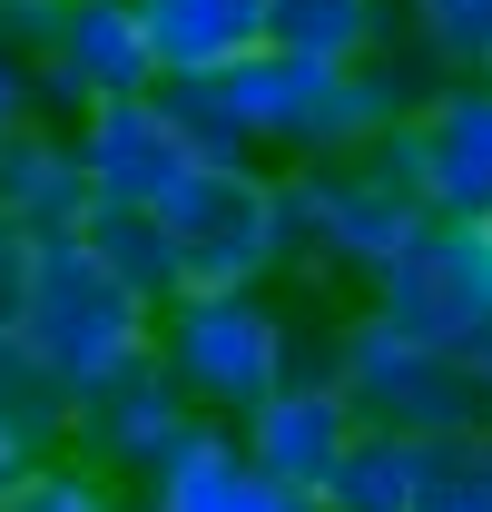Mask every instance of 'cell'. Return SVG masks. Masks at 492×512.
I'll return each instance as SVG.
<instances>
[{"label": "cell", "mask_w": 492, "mask_h": 512, "mask_svg": "<svg viewBox=\"0 0 492 512\" xmlns=\"http://www.w3.org/2000/svg\"><path fill=\"white\" fill-rule=\"evenodd\" d=\"M20 119H30V69H20L10 50H0V138H10Z\"/></svg>", "instance_id": "23"}, {"label": "cell", "mask_w": 492, "mask_h": 512, "mask_svg": "<svg viewBox=\"0 0 492 512\" xmlns=\"http://www.w3.org/2000/svg\"><path fill=\"white\" fill-rule=\"evenodd\" d=\"M473 355H483V384H492V335H483V345H473Z\"/></svg>", "instance_id": "25"}, {"label": "cell", "mask_w": 492, "mask_h": 512, "mask_svg": "<svg viewBox=\"0 0 492 512\" xmlns=\"http://www.w3.org/2000/svg\"><path fill=\"white\" fill-rule=\"evenodd\" d=\"M365 306L404 335H424V345H483L492 335V217H433L365 286Z\"/></svg>", "instance_id": "4"}, {"label": "cell", "mask_w": 492, "mask_h": 512, "mask_svg": "<svg viewBox=\"0 0 492 512\" xmlns=\"http://www.w3.org/2000/svg\"><path fill=\"white\" fill-rule=\"evenodd\" d=\"M0 414H10V424H30L40 444H60V434H69V394L50 384V365L30 355V335H20V325H0Z\"/></svg>", "instance_id": "19"}, {"label": "cell", "mask_w": 492, "mask_h": 512, "mask_svg": "<svg viewBox=\"0 0 492 512\" xmlns=\"http://www.w3.org/2000/svg\"><path fill=\"white\" fill-rule=\"evenodd\" d=\"M138 512H325V503L286 493V483L237 444V424H197V434L148 473V503Z\"/></svg>", "instance_id": "12"}, {"label": "cell", "mask_w": 492, "mask_h": 512, "mask_svg": "<svg viewBox=\"0 0 492 512\" xmlns=\"http://www.w3.org/2000/svg\"><path fill=\"white\" fill-rule=\"evenodd\" d=\"M355 434H365V414H355V394L335 375H286L256 414H237V444L256 453L286 493H306V503H325V483L345 473Z\"/></svg>", "instance_id": "9"}, {"label": "cell", "mask_w": 492, "mask_h": 512, "mask_svg": "<svg viewBox=\"0 0 492 512\" xmlns=\"http://www.w3.org/2000/svg\"><path fill=\"white\" fill-rule=\"evenodd\" d=\"M20 335H30V355L50 365V384H60L69 414H79L89 394H109L119 375H138V365L158 355V306H148L128 276H109L79 237H40V247H30Z\"/></svg>", "instance_id": "1"}, {"label": "cell", "mask_w": 492, "mask_h": 512, "mask_svg": "<svg viewBox=\"0 0 492 512\" xmlns=\"http://www.w3.org/2000/svg\"><path fill=\"white\" fill-rule=\"evenodd\" d=\"M394 40V0H266V50L296 60H365Z\"/></svg>", "instance_id": "16"}, {"label": "cell", "mask_w": 492, "mask_h": 512, "mask_svg": "<svg viewBox=\"0 0 492 512\" xmlns=\"http://www.w3.org/2000/svg\"><path fill=\"white\" fill-rule=\"evenodd\" d=\"M0 512H119V493H109L99 463H40Z\"/></svg>", "instance_id": "21"}, {"label": "cell", "mask_w": 492, "mask_h": 512, "mask_svg": "<svg viewBox=\"0 0 492 512\" xmlns=\"http://www.w3.org/2000/svg\"><path fill=\"white\" fill-rule=\"evenodd\" d=\"M10 30L40 40L30 99L99 109V99H128V89H168V79H158V50H148L138 0H40V10H20Z\"/></svg>", "instance_id": "5"}, {"label": "cell", "mask_w": 492, "mask_h": 512, "mask_svg": "<svg viewBox=\"0 0 492 512\" xmlns=\"http://www.w3.org/2000/svg\"><path fill=\"white\" fill-rule=\"evenodd\" d=\"M79 217H89V168H79L69 128L20 119L0 138V227H20L40 247V237H69Z\"/></svg>", "instance_id": "13"}, {"label": "cell", "mask_w": 492, "mask_h": 512, "mask_svg": "<svg viewBox=\"0 0 492 512\" xmlns=\"http://www.w3.org/2000/svg\"><path fill=\"white\" fill-rule=\"evenodd\" d=\"M296 325L276 316L256 286H187L158 306V375L178 384L197 414H256L276 384L296 375Z\"/></svg>", "instance_id": "2"}, {"label": "cell", "mask_w": 492, "mask_h": 512, "mask_svg": "<svg viewBox=\"0 0 492 512\" xmlns=\"http://www.w3.org/2000/svg\"><path fill=\"white\" fill-rule=\"evenodd\" d=\"M197 424H207V414H197L178 384L158 375V355H148L138 375H119L109 394H89V404L69 414L79 453H89L99 473H138V483H148V473H158V463H168V453H178Z\"/></svg>", "instance_id": "11"}, {"label": "cell", "mask_w": 492, "mask_h": 512, "mask_svg": "<svg viewBox=\"0 0 492 512\" xmlns=\"http://www.w3.org/2000/svg\"><path fill=\"white\" fill-rule=\"evenodd\" d=\"M69 148H79V168H89V197H138V207H168V197L207 168V148H197V128L178 119L168 89H128V99L79 109Z\"/></svg>", "instance_id": "8"}, {"label": "cell", "mask_w": 492, "mask_h": 512, "mask_svg": "<svg viewBox=\"0 0 492 512\" xmlns=\"http://www.w3.org/2000/svg\"><path fill=\"white\" fill-rule=\"evenodd\" d=\"M335 384L355 394L374 434H483L492 424V384H483V355L473 345H424L404 325H384L365 306L355 325H335Z\"/></svg>", "instance_id": "3"}, {"label": "cell", "mask_w": 492, "mask_h": 512, "mask_svg": "<svg viewBox=\"0 0 492 512\" xmlns=\"http://www.w3.org/2000/svg\"><path fill=\"white\" fill-rule=\"evenodd\" d=\"M69 237L99 256L109 276H128L148 306L187 296V256H178V227H168V207H138V197H89V217H79Z\"/></svg>", "instance_id": "15"}, {"label": "cell", "mask_w": 492, "mask_h": 512, "mask_svg": "<svg viewBox=\"0 0 492 512\" xmlns=\"http://www.w3.org/2000/svg\"><path fill=\"white\" fill-rule=\"evenodd\" d=\"M40 463H50V444H40L30 424H10V414H0V503H10V493H20Z\"/></svg>", "instance_id": "22"}, {"label": "cell", "mask_w": 492, "mask_h": 512, "mask_svg": "<svg viewBox=\"0 0 492 512\" xmlns=\"http://www.w3.org/2000/svg\"><path fill=\"white\" fill-rule=\"evenodd\" d=\"M158 79H217L266 50V0H138Z\"/></svg>", "instance_id": "14"}, {"label": "cell", "mask_w": 492, "mask_h": 512, "mask_svg": "<svg viewBox=\"0 0 492 512\" xmlns=\"http://www.w3.org/2000/svg\"><path fill=\"white\" fill-rule=\"evenodd\" d=\"M424 227H433L424 188H414V178H394L374 148L306 168V237H315V266H335V276H365V286H374V276L414 247Z\"/></svg>", "instance_id": "7"}, {"label": "cell", "mask_w": 492, "mask_h": 512, "mask_svg": "<svg viewBox=\"0 0 492 512\" xmlns=\"http://www.w3.org/2000/svg\"><path fill=\"white\" fill-rule=\"evenodd\" d=\"M325 512H424V434H355L345 473L325 483Z\"/></svg>", "instance_id": "18"}, {"label": "cell", "mask_w": 492, "mask_h": 512, "mask_svg": "<svg viewBox=\"0 0 492 512\" xmlns=\"http://www.w3.org/2000/svg\"><path fill=\"white\" fill-rule=\"evenodd\" d=\"M394 40L433 79H492V0H394Z\"/></svg>", "instance_id": "17"}, {"label": "cell", "mask_w": 492, "mask_h": 512, "mask_svg": "<svg viewBox=\"0 0 492 512\" xmlns=\"http://www.w3.org/2000/svg\"><path fill=\"white\" fill-rule=\"evenodd\" d=\"M168 227H178L187 286H266V276H286L276 168H227V158H207V168L168 197Z\"/></svg>", "instance_id": "6"}, {"label": "cell", "mask_w": 492, "mask_h": 512, "mask_svg": "<svg viewBox=\"0 0 492 512\" xmlns=\"http://www.w3.org/2000/svg\"><path fill=\"white\" fill-rule=\"evenodd\" d=\"M20 10H40V0H0V30H10V20H20Z\"/></svg>", "instance_id": "24"}, {"label": "cell", "mask_w": 492, "mask_h": 512, "mask_svg": "<svg viewBox=\"0 0 492 512\" xmlns=\"http://www.w3.org/2000/svg\"><path fill=\"white\" fill-rule=\"evenodd\" d=\"M414 178L433 217H492V79H433L414 99Z\"/></svg>", "instance_id": "10"}, {"label": "cell", "mask_w": 492, "mask_h": 512, "mask_svg": "<svg viewBox=\"0 0 492 512\" xmlns=\"http://www.w3.org/2000/svg\"><path fill=\"white\" fill-rule=\"evenodd\" d=\"M424 512H492V424L424 444Z\"/></svg>", "instance_id": "20"}]
</instances>
